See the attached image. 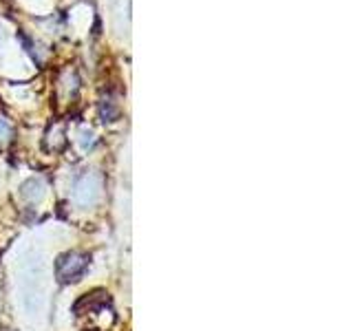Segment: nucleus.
Instances as JSON below:
<instances>
[{"instance_id": "obj_3", "label": "nucleus", "mask_w": 353, "mask_h": 331, "mask_svg": "<svg viewBox=\"0 0 353 331\" xmlns=\"http://www.w3.org/2000/svg\"><path fill=\"white\" fill-rule=\"evenodd\" d=\"M73 197L80 205H95L99 201V197H102V179H99V174H93V172L84 174L82 179L75 183Z\"/></svg>"}, {"instance_id": "obj_5", "label": "nucleus", "mask_w": 353, "mask_h": 331, "mask_svg": "<svg viewBox=\"0 0 353 331\" xmlns=\"http://www.w3.org/2000/svg\"><path fill=\"white\" fill-rule=\"evenodd\" d=\"M9 135H11V124L5 117H0V139H7Z\"/></svg>"}, {"instance_id": "obj_1", "label": "nucleus", "mask_w": 353, "mask_h": 331, "mask_svg": "<svg viewBox=\"0 0 353 331\" xmlns=\"http://www.w3.org/2000/svg\"><path fill=\"white\" fill-rule=\"evenodd\" d=\"M75 314L80 318H88V325H91V329H108L110 323H106L104 314H113L108 294H104V292H95L91 296L86 294L82 301L77 303ZM108 320H113V318H108Z\"/></svg>"}, {"instance_id": "obj_2", "label": "nucleus", "mask_w": 353, "mask_h": 331, "mask_svg": "<svg viewBox=\"0 0 353 331\" xmlns=\"http://www.w3.org/2000/svg\"><path fill=\"white\" fill-rule=\"evenodd\" d=\"M88 254L82 252H66L62 257L55 261V276H58L60 283H73V281H80L82 276L88 270Z\"/></svg>"}, {"instance_id": "obj_4", "label": "nucleus", "mask_w": 353, "mask_h": 331, "mask_svg": "<svg viewBox=\"0 0 353 331\" xmlns=\"http://www.w3.org/2000/svg\"><path fill=\"white\" fill-rule=\"evenodd\" d=\"M44 192H47V185H44V181L42 179H29L25 185H22V190H20V194H22V199H27L29 203H38L40 199L44 197Z\"/></svg>"}]
</instances>
